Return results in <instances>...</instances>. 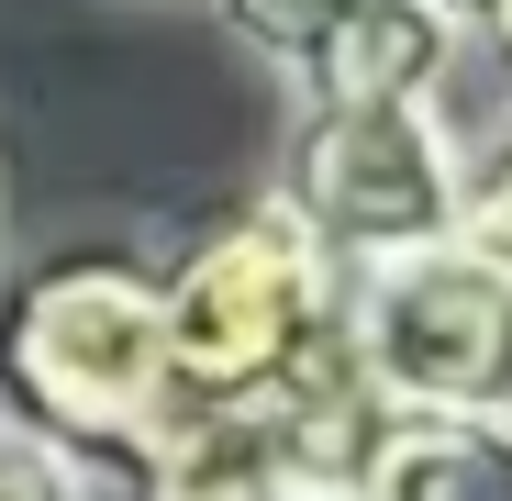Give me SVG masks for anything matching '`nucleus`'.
Here are the masks:
<instances>
[{"mask_svg": "<svg viewBox=\"0 0 512 501\" xmlns=\"http://www.w3.org/2000/svg\"><path fill=\"white\" fill-rule=\"evenodd\" d=\"M457 12L446 0H346L334 34L301 56V101L312 112H357V101H435V78L457 67Z\"/></svg>", "mask_w": 512, "mask_h": 501, "instance_id": "nucleus-6", "label": "nucleus"}, {"mask_svg": "<svg viewBox=\"0 0 512 501\" xmlns=\"http://www.w3.org/2000/svg\"><path fill=\"white\" fill-rule=\"evenodd\" d=\"M0 501H78V468H56L23 424H0Z\"/></svg>", "mask_w": 512, "mask_h": 501, "instance_id": "nucleus-11", "label": "nucleus"}, {"mask_svg": "<svg viewBox=\"0 0 512 501\" xmlns=\"http://www.w3.org/2000/svg\"><path fill=\"white\" fill-rule=\"evenodd\" d=\"M0 223H12V212H0Z\"/></svg>", "mask_w": 512, "mask_h": 501, "instance_id": "nucleus-14", "label": "nucleus"}, {"mask_svg": "<svg viewBox=\"0 0 512 501\" xmlns=\"http://www.w3.org/2000/svg\"><path fill=\"white\" fill-rule=\"evenodd\" d=\"M0 424H23L56 468H123V479L179 435L156 279L134 257L90 245L0 290Z\"/></svg>", "mask_w": 512, "mask_h": 501, "instance_id": "nucleus-1", "label": "nucleus"}, {"mask_svg": "<svg viewBox=\"0 0 512 501\" xmlns=\"http://www.w3.org/2000/svg\"><path fill=\"white\" fill-rule=\"evenodd\" d=\"M334 323L390 412H501L512 424V268L435 234L334 268Z\"/></svg>", "mask_w": 512, "mask_h": 501, "instance_id": "nucleus-3", "label": "nucleus"}, {"mask_svg": "<svg viewBox=\"0 0 512 501\" xmlns=\"http://www.w3.org/2000/svg\"><path fill=\"white\" fill-rule=\"evenodd\" d=\"M279 201L334 268L435 245V234H457V134L435 101L301 112V134L279 156Z\"/></svg>", "mask_w": 512, "mask_h": 501, "instance_id": "nucleus-4", "label": "nucleus"}, {"mask_svg": "<svg viewBox=\"0 0 512 501\" xmlns=\"http://www.w3.org/2000/svg\"><path fill=\"white\" fill-rule=\"evenodd\" d=\"M390 401L368 390L346 323H323L290 357V379L256 401V457H268V501H368V457H379Z\"/></svg>", "mask_w": 512, "mask_h": 501, "instance_id": "nucleus-5", "label": "nucleus"}, {"mask_svg": "<svg viewBox=\"0 0 512 501\" xmlns=\"http://www.w3.org/2000/svg\"><path fill=\"white\" fill-rule=\"evenodd\" d=\"M457 34H479V45L501 56V78H512V0H468V12H457Z\"/></svg>", "mask_w": 512, "mask_h": 501, "instance_id": "nucleus-12", "label": "nucleus"}, {"mask_svg": "<svg viewBox=\"0 0 512 501\" xmlns=\"http://www.w3.org/2000/svg\"><path fill=\"white\" fill-rule=\"evenodd\" d=\"M323 323H334V257L290 223V201L256 190V201L212 212L156 279V334H167V401H179V424L256 412Z\"/></svg>", "mask_w": 512, "mask_h": 501, "instance_id": "nucleus-2", "label": "nucleus"}, {"mask_svg": "<svg viewBox=\"0 0 512 501\" xmlns=\"http://www.w3.org/2000/svg\"><path fill=\"white\" fill-rule=\"evenodd\" d=\"M368 501H512V424L501 412H390Z\"/></svg>", "mask_w": 512, "mask_h": 501, "instance_id": "nucleus-7", "label": "nucleus"}, {"mask_svg": "<svg viewBox=\"0 0 512 501\" xmlns=\"http://www.w3.org/2000/svg\"><path fill=\"white\" fill-rule=\"evenodd\" d=\"M134 501H268L256 412H201V424H179V435L134 468Z\"/></svg>", "mask_w": 512, "mask_h": 501, "instance_id": "nucleus-8", "label": "nucleus"}, {"mask_svg": "<svg viewBox=\"0 0 512 501\" xmlns=\"http://www.w3.org/2000/svg\"><path fill=\"white\" fill-rule=\"evenodd\" d=\"M212 12H223V34H234V45H256L268 67H290V78H301V56L334 34V12H346V0H212Z\"/></svg>", "mask_w": 512, "mask_h": 501, "instance_id": "nucleus-10", "label": "nucleus"}, {"mask_svg": "<svg viewBox=\"0 0 512 501\" xmlns=\"http://www.w3.org/2000/svg\"><path fill=\"white\" fill-rule=\"evenodd\" d=\"M446 12H468V0H446Z\"/></svg>", "mask_w": 512, "mask_h": 501, "instance_id": "nucleus-13", "label": "nucleus"}, {"mask_svg": "<svg viewBox=\"0 0 512 501\" xmlns=\"http://www.w3.org/2000/svg\"><path fill=\"white\" fill-rule=\"evenodd\" d=\"M457 245H479L490 268H512V123L457 145Z\"/></svg>", "mask_w": 512, "mask_h": 501, "instance_id": "nucleus-9", "label": "nucleus"}]
</instances>
